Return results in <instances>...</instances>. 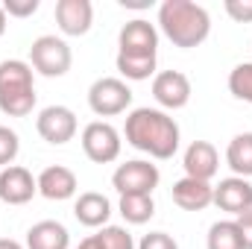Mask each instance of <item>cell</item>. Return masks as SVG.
Segmentation results:
<instances>
[{
	"mask_svg": "<svg viewBox=\"0 0 252 249\" xmlns=\"http://www.w3.org/2000/svg\"><path fill=\"white\" fill-rule=\"evenodd\" d=\"M158 182H161L158 167L150 164V161H144V158H135V161L121 164L115 170V176H112V185H115V190L121 196H126V193H150L153 196V190L158 187Z\"/></svg>",
	"mask_w": 252,
	"mask_h": 249,
	"instance_id": "cell-7",
	"label": "cell"
},
{
	"mask_svg": "<svg viewBox=\"0 0 252 249\" xmlns=\"http://www.w3.org/2000/svg\"><path fill=\"white\" fill-rule=\"evenodd\" d=\"M76 249H100V247H97V241H94V235H91V238H85Z\"/></svg>",
	"mask_w": 252,
	"mask_h": 249,
	"instance_id": "cell-33",
	"label": "cell"
},
{
	"mask_svg": "<svg viewBox=\"0 0 252 249\" xmlns=\"http://www.w3.org/2000/svg\"><path fill=\"white\" fill-rule=\"evenodd\" d=\"M56 24L62 35H85L94 24V6L91 0H59L56 3Z\"/></svg>",
	"mask_w": 252,
	"mask_h": 249,
	"instance_id": "cell-14",
	"label": "cell"
},
{
	"mask_svg": "<svg viewBox=\"0 0 252 249\" xmlns=\"http://www.w3.org/2000/svg\"><path fill=\"white\" fill-rule=\"evenodd\" d=\"M118 208H121L124 220L132 223V226H144L156 214V202H153L150 193H126V196H121V205Z\"/></svg>",
	"mask_w": 252,
	"mask_h": 249,
	"instance_id": "cell-20",
	"label": "cell"
},
{
	"mask_svg": "<svg viewBox=\"0 0 252 249\" xmlns=\"http://www.w3.org/2000/svg\"><path fill=\"white\" fill-rule=\"evenodd\" d=\"M126 144L147 153L150 158H158V161H167L176 156L179 150V141H182V132H179V124L161 112V109H135L129 112L124 126Z\"/></svg>",
	"mask_w": 252,
	"mask_h": 249,
	"instance_id": "cell-1",
	"label": "cell"
},
{
	"mask_svg": "<svg viewBox=\"0 0 252 249\" xmlns=\"http://www.w3.org/2000/svg\"><path fill=\"white\" fill-rule=\"evenodd\" d=\"M235 223H238V229H241V235H244L247 249H252V208L250 211H244L241 217H235Z\"/></svg>",
	"mask_w": 252,
	"mask_h": 249,
	"instance_id": "cell-29",
	"label": "cell"
},
{
	"mask_svg": "<svg viewBox=\"0 0 252 249\" xmlns=\"http://www.w3.org/2000/svg\"><path fill=\"white\" fill-rule=\"evenodd\" d=\"M38 193L44 199H53V202H62V199H70L76 190H79V182H76V173L64 164H53V167H44L38 173Z\"/></svg>",
	"mask_w": 252,
	"mask_h": 249,
	"instance_id": "cell-15",
	"label": "cell"
},
{
	"mask_svg": "<svg viewBox=\"0 0 252 249\" xmlns=\"http://www.w3.org/2000/svg\"><path fill=\"white\" fill-rule=\"evenodd\" d=\"M205 247L208 249H247V244H244V235H241L235 220H217L208 229Z\"/></svg>",
	"mask_w": 252,
	"mask_h": 249,
	"instance_id": "cell-21",
	"label": "cell"
},
{
	"mask_svg": "<svg viewBox=\"0 0 252 249\" xmlns=\"http://www.w3.org/2000/svg\"><path fill=\"white\" fill-rule=\"evenodd\" d=\"M3 12L9 18H30V15L38 12V0H6Z\"/></svg>",
	"mask_w": 252,
	"mask_h": 249,
	"instance_id": "cell-28",
	"label": "cell"
},
{
	"mask_svg": "<svg viewBox=\"0 0 252 249\" xmlns=\"http://www.w3.org/2000/svg\"><path fill=\"white\" fill-rule=\"evenodd\" d=\"M226 164L241 179H250L252 176V132H241V135H235L229 141V147H226Z\"/></svg>",
	"mask_w": 252,
	"mask_h": 249,
	"instance_id": "cell-19",
	"label": "cell"
},
{
	"mask_svg": "<svg viewBox=\"0 0 252 249\" xmlns=\"http://www.w3.org/2000/svg\"><path fill=\"white\" fill-rule=\"evenodd\" d=\"M88 106L97 118H115L124 115L132 106V88L118 76H100L88 88Z\"/></svg>",
	"mask_w": 252,
	"mask_h": 249,
	"instance_id": "cell-5",
	"label": "cell"
},
{
	"mask_svg": "<svg viewBox=\"0 0 252 249\" xmlns=\"http://www.w3.org/2000/svg\"><path fill=\"white\" fill-rule=\"evenodd\" d=\"M229 91L238 100H244V103L252 106V62H241L232 67V73H229Z\"/></svg>",
	"mask_w": 252,
	"mask_h": 249,
	"instance_id": "cell-23",
	"label": "cell"
},
{
	"mask_svg": "<svg viewBox=\"0 0 252 249\" xmlns=\"http://www.w3.org/2000/svg\"><path fill=\"white\" fill-rule=\"evenodd\" d=\"M121 6L124 9H150L153 0H121Z\"/></svg>",
	"mask_w": 252,
	"mask_h": 249,
	"instance_id": "cell-30",
	"label": "cell"
},
{
	"mask_svg": "<svg viewBox=\"0 0 252 249\" xmlns=\"http://www.w3.org/2000/svg\"><path fill=\"white\" fill-rule=\"evenodd\" d=\"M0 249H27V247H21V244L12 241V238H0Z\"/></svg>",
	"mask_w": 252,
	"mask_h": 249,
	"instance_id": "cell-31",
	"label": "cell"
},
{
	"mask_svg": "<svg viewBox=\"0 0 252 249\" xmlns=\"http://www.w3.org/2000/svg\"><path fill=\"white\" fill-rule=\"evenodd\" d=\"M70 235L59 220H41L30 226L27 232V249H67Z\"/></svg>",
	"mask_w": 252,
	"mask_h": 249,
	"instance_id": "cell-18",
	"label": "cell"
},
{
	"mask_svg": "<svg viewBox=\"0 0 252 249\" xmlns=\"http://www.w3.org/2000/svg\"><path fill=\"white\" fill-rule=\"evenodd\" d=\"M226 15L238 24H252V0H226L223 3Z\"/></svg>",
	"mask_w": 252,
	"mask_h": 249,
	"instance_id": "cell-26",
	"label": "cell"
},
{
	"mask_svg": "<svg viewBox=\"0 0 252 249\" xmlns=\"http://www.w3.org/2000/svg\"><path fill=\"white\" fill-rule=\"evenodd\" d=\"M118 70L124 79L141 82L156 73V56H132V53H118Z\"/></svg>",
	"mask_w": 252,
	"mask_h": 249,
	"instance_id": "cell-22",
	"label": "cell"
},
{
	"mask_svg": "<svg viewBox=\"0 0 252 249\" xmlns=\"http://www.w3.org/2000/svg\"><path fill=\"white\" fill-rule=\"evenodd\" d=\"M214 205L220 211H229L235 217H241L244 211L252 208V185L250 179H241V176H229V179H220V185H214Z\"/></svg>",
	"mask_w": 252,
	"mask_h": 249,
	"instance_id": "cell-13",
	"label": "cell"
},
{
	"mask_svg": "<svg viewBox=\"0 0 252 249\" xmlns=\"http://www.w3.org/2000/svg\"><path fill=\"white\" fill-rule=\"evenodd\" d=\"M153 97L161 109H185L190 100V79L182 70H161L153 76Z\"/></svg>",
	"mask_w": 252,
	"mask_h": 249,
	"instance_id": "cell-9",
	"label": "cell"
},
{
	"mask_svg": "<svg viewBox=\"0 0 252 249\" xmlns=\"http://www.w3.org/2000/svg\"><path fill=\"white\" fill-rule=\"evenodd\" d=\"M161 32L182 50L199 47L211 32V15L193 0H164L158 6Z\"/></svg>",
	"mask_w": 252,
	"mask_h": 249,
	"instance_id": "cell-2",
	"label": "cell"
},
{
	"mask_svg": "<svg viewBox=\"0 0 252 249\" xmlns=\"http://www.w3.org/2000/svg\"><path fill=\"white\" fill-rule=\"evenodd\" d=\"M79 141H82V153H85L94 164H112V161H118L121 147H124L121 132L112 124H106V121L88 124L82 129V138H79Z\"/></svg>",
	"mask_w": 252,
	"mask_h": 249,
	"instance_id": "cell-6",
	"label": "cell"
},
{
	"mask_svg": "<svg viewBox=\"0 0 252 249\" xmlns=\"http://www.w3.org/2000/svg\"><path fill=\"white\" fill-rule=\"evenodd\" d=\"M173 202L182 211H202V208H208L214 202V185L182 176L179 182H173Z\"/></svg>",
	"mask_w": 252,
	"mask_h": 249,
	"instance_id": "cell-17",
	"label": "cell"
},
{
	"mask_svg": "<svg viewBox=\"0 0 252 249\" xmlns=\"http://www.w3.org/2000/svg\"><path fill=\"white\" fill-rule=\"evenodd\" d=\"M118 53H132V56H156L158 50V30L144 21V18H135L124 24L121 35H118Z\"/></svg>",
	"mask_w": 252,
	"mask_h": 249,
	"instance_id": "cell-10",
	"label": "cell"
},
{
	"mask_svg": "<svg viewBox=\"0 0 252 249\" xmlns=\"http://www.w3.org/2000/svg\"><path fill=\"white\" fill-rule=\"evenodd\" d=\"M6 27H9V15L3 12V3H0V38H3V32H6Z\"/></svg>",
	"mask_w": 252,
	"mask_h": 249,
	"instance_id": "cell-32",
	"label": "cell"
},
{
	"mask_svg": "<svg viewBox=\"0 0 252 249\" xmlns=\"http://www.w3.org/2000/svg\"><path fill=\"white\" fill-rule=\"evenodd\" d=\"M35 129H38V135H41L47 144L62 147V144H67V141H73L79 124H76V115H73L67 106H47V109L38 112Z\"/></svg>",
	"mask_w": 252,
	"mask_h": 249,
	"instance_id": "cell-8",
	"label": "cell"
},
{
	"mask_svg": "<svg viewBox=\"0 0 252 249\" xmlns=\"http://www.w3.org/2000/svg\"><path fill=\"white\" fill-rule=\"evenodd\" d=\"M35 109V79L24 59L0 62V112L9 118H27Z\"/></svg>",
	"mask_w": 252,
	"mask_h": 249,
	"instance_id": "cell-3",
	"label": "cell"
},
{
	"mask_svg": "<svg viewBox=\"0 0 252 249\" xmlns=\"http://www.w3.org/2000/svg\"><path fill=\"white\" fill-rule=\"evenodd\" d=\"M73 64V53L70 44L59 38V35H38L30 47V67L38 70L41 76L53 79V76H64Z\"/></svg>",
	"mask_w": 252,
	"mask_h": 249,
	"instance_id": "cell-4",
	"label": "cell"
},
{
	"mask_svg": "<svg viewBox=\"0 0 252 249\" xmlns=\"http://www.w3.org/2000/svg\"><path fill=\"white\" fill-rule=\"evenodd\" d=\"M135 249H179V244L167 232H150V235L141 238V244Z\"/></svg>",
	"mask_w": 252,
	"mask_h": 249,
	"instance_id": "cell-27",
	"label": "cell"
},
{
	"mask_svg": "<svg viewBox=\"0 0 252 249\" xmlns=\"http://www.w3.org/2000/svg\"><path fill=\"white\" fill-rule=\"evenodd\" d=\"M35 193H38V182L27 167L12 164L0 170V199L6 205H27Z\"/></svg>",
	"mask_w": 252,
	"mask_h": 249,
	"instance_id": "cell-11",
	"label": "cell"
},
{
	"mask_svg": "<svg viewBox=\"0 0 252 249\" xmlns=\"http://www.w3.org/2000/svg\"><path fill=\"white\" fill-rule=\"evenodd\" d=\"M21 153V138L15 129L0 126V167H12V161Z\"/></svg>",
	"mask_w": 252,
	"mask_h": 249,
	"instance_id": "cell-25",
	"label": "cell"
},
{
	"mask_svg": "<svg viewBox=\"0 0 252 249\" xmlns=\"http://www.w3.org/2000/svg\"><path fill=\"white\" fill-rule=\"evenodd\" d=\"M94 241L100 249H135V241L124 226H103L94 235Z\"/></svg>",
	"mask_w": 252,
	"mask_h": 249,
	"instance_id": "cell-24",
	"label": "cell"
},
{
	"mask_svg": "<svg viewBox=\"0 0 252 249\" xmlns=\"http://www.w3.org/2000/svg\"><path fill=\"white\" fill-rule=\"evenodd\" d=\"M182 167H185V176L190 179L211 182L220 170V153L211 141H193L182 156Z\"/></svg>",
	"mask_w": 252,
	"mask_h": 249,
	"instance_id": "cell-12",
	"label": "cell"
},
{
	"mask_svg": "<svg viewBox=\"0 0 252 249\" xmlns=\"http://www.w3.org/2000/svg\"><path fill=\"white\" fill-rule=\"evenodd\" d=\"M73 217L88 226V229H103L109 226V217H112V202L106 193H97V190H85L79 193V199L73 202Z\"/></svg>",
	"mask_w": 252,
	"mask_h": 249,
	"instance_id": "cell-16",
	"label": "cell"
}]
</instances>
